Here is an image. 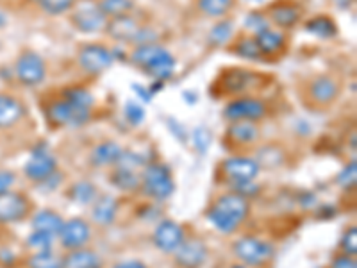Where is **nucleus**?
Listing matches in <instances>:
<instances>
[{
    "label": "nucleus",
    "instance_id": "obj_40",
    "mask_svg": "<svg viewBox=\"0 0 357 268\" xmlns=\"http://www.w3.org/2000/svg\"><path fill=\"white\" fill-rule=\"evenodd\" d=\"M123 114H126L127 122H129L130 126L138 127L143 124L146 113H145V107L142 106V102L127 100L126 106H123Z\"/></svg>",
    "mask_w": 357,
    "mask_h": 268
},
{
    "label": "nucleus",
    "instance_id": "obj_19",
    "mask_svg": "<svg viewBox=\"0 0 357 268\" xmlns=\"http://www.w3.org/2000/svg\"><path fill=\"white\" fill-rule=\"evenodd\" d=\"M139 27H142V24L136 18L130 17V15H122V17L107 18L104 31L111 40L120 41V43H132Z\"/></svg>",
    "mask_w": 357,
    "mask_h": 268
},
{
    "label": "nucleus",
    "instance_id": "obj_26",
    "mask_svg": "<svg viewBox=\"0 0 357 268\" xmlns=\"http://www.w3.org/2000/svg\"><path fill=\"white\" fill-rule=\"evenodd\" d=\"M234 36V22L229 18H222L213 25L207 34V43L211 45L213 49H222V47H227Z\"/></svg>",
    "mask_w": 357,
    "mask_h": 268
},
{
    "label": "nucleus",
    "instance_id": "obj_23",
    "mask_svg": "<svg viewBox=\"0 0 357 268\" xmlns=\"http://www.w3.org/2000/svg\"><path fill=\"white\" fill-rule=\"evenodd\" d=\"M227 138L238 145H252L259 138V127L257 122H248V120H240V122H231L227 129Z\"/></svg>",
    "mask_w": 357,
    "mask_h": 268
},
{
    "label": "nucleus",
    "instance_id": "obj_31",
    "mask_svg": "<svg viewBox=\"0 0 357 268\" xmlns=\"http://www.w3.org/2000/svg\"><path fill=\"white\" fill-rule=\"evenodd\" d=\"M197 8L209 18H225L234 8V0H197Z\"/></svg>",
    "mask_w": 357,
    "mask_h": 268
},
{
    "label": "nucleus",
    "instance_id": "obj_8",
    "mask_svg": "<svg viewBox=\"0 0 357 268\" xmlns=\"http://www.w3.org/2000/svg\"><path fill=\"white\" fill-rule=\"evenodd\" d=\"M77 63L86 73L89 75H98V73L106 72L113 66L114 59L111 49L102 43H88L82 45L77 52Z\"/></svg>",
    "mask_w": 357,
    "mask_h": 268
},
{
    "label": "nucleus",
    "instance_id": "obj_14",
    "mask_svg": "<svg viewBox=\"0 0 357 268\" xmlns=\"http://www.w3.org/2000/svg\"><path fill=\"white\" fill-rule=\"evenodd\" d=\"M222 170L232 184L248 183V181H254L257 177L259 165H257L256 159L245 158V156H234V158H229L223 161Z\"/></svg>",
    "mask_w": 357,
    "mask_h": 268
},
{
    "label": "nucleus",
    "instance_id": "obj_54",
    "mask_svg": "<svg viewBox=\"0 0 357 268\" xmlns=\"http://www.w3.org/2000/svg\"><path fill=\"white\" fill-rule=\"evenodd\" d=\"M165 88V82L162 81H152L151 86H149V89H151V94L152 95H158L161 94V89Z\"/></svg>",
    "mask_w": 357,
    "mask_h": 268
},
{
    "label": "nucleus",
    "instance_id": "obj_56",
    "mask_svg": "<svg viewBox=\"0 0 357 268\" xmlns=\"http://www.w3.org/2000/svg\"><path fill=\"white\" fill-rule=\"evenodd\" d=\"M6 25H8V17L0 11V27H6Z\"/></svg>",
    "mask_w": 357,
    "mask_h": 268
},
{
    "label": "nucleus",
    "instance_id": "obj_37",
    "mask_svg": "<svg viewBox=\"0 0 357 268\" xmlns=\"http://www.w3.org/2000/svg\"><path fill=\"white\" fill-rule=\"evenodd\" d=\"M190 136H191V142H193V147H195L197 151H199L200 154H207V151H209V147H211L213 143L211 131L207 129L206 126H199L193 129V133H191Z\"/></svg>",
    "mask_w": 357,
    "mask_h": 268
},
{
    "label": "nucleus",
    "instance_id": "obj_20",
    "mask_svg": "<svg viewBox=\"0 0 357 268\" xmlns=\"http://www.w3.org/2000/svg\"><path fill=\"white\" fill-rule=\"evenodd\" d=\"M254 40L257 43V49H259L263 59H272L277 57L279 54H282L286 50V45H288V38L282 31H273L272 27L264 29L261 33L254 34Z\"/></svg>",
    "mask_w": 357,
    "mask_h": 268
},
{
    "label": "nucleus",
    "instance_id": "obj_3",
    "mask_svg": "<svg viewBox=\"0 0 357 268\" xmlns=\"http://www.w3.org/2000/svg\"><path fill=\"white\" fill-rule=\"evenodd\" d=\"M142 190L145 191L146 197L155 200H167L168 197H172L175 191V183L168 167L159 163L145 165L142 174Z\"/></svg>",
    "mask_w": 357,
    "mask_h": 268
},
{
    "label": "nucleus",
    "instance_id": "obj_29",
    "mask_svg": "<svg viewBox=\"0 0 357 268\" xmlns=\"http://www.w3.org/2000/svg\"><path fill=\"white\" fill-rule=\"evenodd\" d=\"M111 183H113V186L118 188V190L132 193V191H136L138 188H142V177L132 170L116 168V170L111 174Z\"/></svg>",
    "mask_w": 357,
    "mask_h": 268
},
{
    "label": "nucleus",
    "instance_id": "obj_6",
    "mask_svg": "<svg viewBox=\"0 0 357 268\" xmlns=\"http://www.w3.org/2000/svg\"><path fill=\"white\" fill-rule=\"evenodd\" d=\"M266 114V104L264 100L252 95H243L236 97L227 102V106L223 107V118L227 122H240V120H248V122H259L261 118Z\"/></svg>",
    "mask_w": 357,
    "mask_h": 268
},
{
    "label": "nucleus",
    "instance_id": "obj_34",
    "mask_svg": "<svg viewBox=\"0 0 357 268\" xmlns=\"http://www.w3.org/2000/svg\"><path fill=\"white\" fill-rule=\"evenodd\" d=\"M68 195L73 202L91 204L97 199V188H95V184L88 183V181H79V183L70 188Z\"/></svg>",
    "mask_w": 357,
    "mask_h": 268
},
{
    "label": "nucleus",
    "instance_id": "obj_53",
    "mask_svg": "<svg viewBox=\"0 0 357 268\" xmlns=\"http://www.w3.org/2000/svg\"><path fill=\"white\" fill-rule=\"evenodd\" d=\"M113 268H146L145 263L138 260H130V261H122V263H116Z\"/></svg>",
    "mask_w": 357,
    "mask_h": 268
},
{
    "label": "nucleus",
    "instance_id": "obj_50",
    "mask_svg": "<svg viewBox=\"0 0 357 268\" xmlns=\"http://www.w3.org/2000/svg\"><path fill=\"white\" fill-rule=\"evenodd\" d=\"M13 183H15V174H13V172H8V170L0 172V193L8 191L9 188L13 186Z\"/></svg>",
    "mask_w": 357,
    "mask_h": 268
},
{
    "label": "nucleus",
    "instance_id": "obj_9",
    "mask_svg": "<svg viewBox=\"0 0 357 268\" xmlns=\"http://www.w3.org/2000/svg\"><path fill=\"white\" fill-rule=\"evenodd\" d=\"M232 248H234L236 256L250 267L266 265L273 258L272 245L264 240H259V238H254V236H245V238L236 241Z\"/></svg>",
    "mask_w": 357,
    "mask_h": 268
},
{
    "label": "nucleus",
    "instance_id": "obj_47",
    "mask_svg": "<svg viewBox=\"0 0 357 268\" xmlns=\"http://www.w3.org/2000/svg\"><path fill=\"white\" fill-rule=\"evenodd\" d=\"M232 188H234V193H238V195H241V197L257 195V191H259V186H256V184H254V181L232 184Z\"/></svg>",
    "mask_w": 357,
    "mask_h": 268
},
{
    "label": "nucleus",
    "instance_id": "obj_49",
    "mask_svg": "<svg viewBox=\"0 0 357 268\" xmlns=\"http://www.w3.org/2000/svg\"><path fill=\"white\" fill-rule=\"evenodd\" d=\"M130 88L136 91V95H138L139 98H142V102H152V98H154V95L151 94V89H149V86H143V84H136V82H132L130 84Z\"/></svg>",
    "mask_w": 357,
    "mask_h": 268
},
{
    "label": "nucleus",
    "instance_id": "obj_39",
    "mask_svg": "<svg viewBox=\"0 0 357 268\" xmlns=\"http://www.w3.org/2000/svg\"><path fill=\"white\" fill-rule=\"evenodd\" d=\"M77 0H40V8L50 17H57L73 9Z\"/></svg>",
    "mask_w": 357,
    "mask_h": 268
},
{
    "label": "nucleus",
    "instance_id": "obj_48",
    "mask_svg": "<svg viewBox=\"0 0 357 268\" xmlns=\"http://www.w3.org/2000/svg\"><path fill=\"white\" fill-rule=\"evenodd\" d=\"M331 268H357L356 260L354 256H347V254H341V256H336L331 263Z\"/></svg>",
    "mask_w": 357,
    "mask_h": 268
},
{
    "label": "nucleus",
    "instance_id": "obj_45",
    "mask_svg": "<svg viewBox=\"0 0 357 268\" xmlns=\"http://www.w3.org/2000/svg\"><path fill=\"white\" fill-rule=\"evenodd\" d=\"M159 34L155 33L154 29L146 27V25H142L138 31V34L134 36L132 45L134 47H138V45H149V43H158Z\"/></svg>",
    "mask_w": 357,
    "mask_h": 268
},
{
    "label": "nucleus",
    "instance_id": "obj_44",
    "mask_svg": "<svg viewBox=\"0 0 357 268\" xmlns=\"http://www.w3.org/2000/svg\"><path fill=\"white\" fill-rule=\"evenodd\" d=\"M341 248H343V254L347 256H356L357 254V229L350 228L349 231L343 234L341 238Z\"/></svg>",
    "mask_w": 357,
    "mask_h": 268
},
{
    "label": "nucleus",
    "instance_id": "obj_27",
    "mask_svg": "<svg viewBox=\"0 0 357 268\" xmlns=\"http://www.w3.org/2000/svg\"><path fill=\"white\" fill-rule=\"evenodd\" d=\"M118 200L111 195H102L93 202V220L98 225H111L116 218Z\"/></svg>",
    "mask_w": 357,
    "mask_h": 268
},
{
    "label": "nucleus",
    "instance_id": "obj_11",
    "mask_svg": "<svg viewBox=\"0 0 357 268\" xmlns=\"http://www.w3.org/2000/svg\"><path fill=\"white\" fill-rule=\"evenodd\" d=\"M57 168L56 158L50 154L49 145L47 143H40L33 149V154L29 158V161L25 163L24 172L31 181H36L41 183L45 179L52 175Z\"/></svg>",
    "mask_w": 357,
    "mask_h": 268
},
{
    "label": "nucleus",
    "instance_id": "obj_32",
    "mask_svg": "<svg viewBox=\"0 0 357 268\" xmlns=\"http://www.w3.org/2000/svg\"><path fill=\"white\" fill-rule=\"evenodd\" d=\"M65 267L68 268H97L98 267V256L93 251L88 248H75L70 251L68 258L65 260Z\"/></svg>",
    "mask_w": 357,
    "mask_h": 268
},
{
    "label": "nucleus",
    "instance_id": "obj_12",
    "mask_svg": "<svg viewBox=\"0 0 357 268\" xmlns=\"http://www.w3.org/2000/svg\"><path fill=\"white\" fill-rule=\"evenodd\" d=\"M70 22L77 31L86 34L104 31L107 24V17L98 9L97 4H81L70 15Z\"/></svg>",
    "mask_w": 357,
    "mask_h": 268
},
{
    "label": "nucleus",
    "instance_id": "obj_58",
    "mask_svg": "<svg viewBox=\"0 0 357 268\" xmlns=\"http://www.w3.org/2000/svg\"><path fill=\"white\" fill-rule=\"evenodd\" d=\"M34 2H40V0H34Z\"/></svg>",
    "mask_w": 357,
    "mask_h": 268
},
{
    "label": "nucleus",
    "instance_id": "obj_17",
    "mask_svg": "<svg viewBox=\"0 0 357 268\" xmlns=\"http://www.w3.org/2000/svg\"><path fill=\"white\" fill-rule=\"evenodd\" d=\"M175 68H177L175 57L172 56L165 47H159L158 52L152 56L151 61L143 66L142 72H145L146 75H151L152 81L167 82L168 79H172V75L175 73Z\"/></svg>",
    "mask_w": 357,
    "mask_h": 268
},
{
    "label": "nucleus",
    "instance_id": "obj_22",
    "mask_svg": "<svg viewBox=\"0 0 357 268\" xmlns=\"http://www.w3.org/2000/svg\"><path fill=\"white\" fill-rule=\"evenodd\" d=\"M304 31L307 34H311V36L320 38V40H333L340 33L337 24L329 15H317V17L305 20Z\"/></svg>",
    "mask_w": 357,
    "mask_h": 268
},
{
    "label": "nucleus",
    "instance_id": "obj_33",
    "mask_svg": "<svg viewBox=\"0 0 357 268\" xmlns=\"http://www.w3.org/2000/svg\"><path fill=\"white\" fill-rule=\"evenodd\" d=\"M97 6L107 18L130 15L134 8H136L134 0H98Z\"/></svg>",
    "mask_w": 357,
    "mask_h": 268
},
{
    "label": "nucleus",
    "instance_id": "obj_4",
    "mask_svg": "<svg viewBox=\"0 0 357 268\" xmlns=\"http://www.w3.org/2000/svg\"><path fill=\"white\" fill-rule=\"evenodd\" d=\"M15 77L18 82L29 88L40 86L47 77V65L45 59L34 50H24L18 54L15 63Z\"/></svg>",
    "mask_w": 357,
    "mask_h": 268
},
{
    "label": "nucleus",
    "instance_id": "obj_5",
    "mask_svg": "<svg viewBox=\"0 0 357 268\" xmlns=\"http://www.w3.org/2000/svg\"><path fill=\"white\" fill-rule=\"evenodd\" d=\"M341 94V84L336 77L321 73L317 77L309 79L305 84V97L311 106L329 107L337 100Z\"/></svg>",
    "mask_w": 357,
    "mask_h": 268
},
{
    "label": "nucleus",
    "instance_id": "obj_28",
    "mask_svg": "<svg viewBox=\"0 0 357 268\" xmlns=\"http://www.w3.org/2000/svg\"><path fill=\"white\" fill-rule=\"evenodd\" d=\"M63 223H65V220L61 218V215H57L56 211H50V209H43V211L36 213L33 218L34 231L49 232L52 236H59Z\"/></svg>",
    "mask_w": 357,
    "mask_h": 268
},
{
    "label": "nucleus",
    "instance_id": "obj_43",
    "mask_svg": "<svg viewBox=\"0 0 357 268\" xmlns=\"http://www.w3.org/2000/svg\"><path fill=\"white\" fill-rule=\"evenodd\" d=\"M356 177H357V165H356V161H352L340 172V175H337L336 181L340 186L352 188L354 184H356Z\"/></svg>",
    "mask_w": 357,
    "mask_h": 268
},
{
    "label": "nucleus",
    "instance_id": "obj_7",
    "mask_svg": "<svg viewBox=\"0 0 357 268\" xmlns=\"http://www.w3.org/2000/svg\"><path fill=\"white\" fill-rule=\"evenodd\" d=\"M47 118H49V122L56 124V126L81 127L89 122L91 111L75 107L68 100L59 97L49 104V107H47Z\"/></svg>",
    "mask_w": 357,
    "mask_h": 268
},
{
    "label": "nucleus",
    "instance_id": "obj_41",
    "mask_svg": "<svg viewBox=\"0 0 357 268\" xmlns=\"http://www.w3.org/2000/svg\"><path fill=\"white\" fill-rule=\"evenodd\" d=\"M27 244L33 248H36L38 252H50L54 244V236L49 234V232L43 231H34L33 234L29 236Z\"/></svg>",
    "mask_w": 357,
    "mask_h": 268
},
{
    "label": "nucleus",
    "instance_id": "obj_2",
    "mask_svg": "<svg viewBox=\"0 0 357 268\" xmlns=\"http://www.w3.org/2000/svg\"><path fill=\"white\" fill-rule=\"evenodd\" d=\"M266 77L268 75L257 73L254 70L232 66V68L223 70L216 77L213 91H216L218 97H243L248 91H254L263 86Z\"/></svg>",
    "mask_w": 357,
    "mask_h": 268
},
{
    "label": "nucleus",
    "instance_id": "obj_59",
    "mask_svg": "<svg viewBox=\"0 0 357 268\" xmlns=\"http://www.w3.org/2000/svg\"><path fill=\"white\" fill-rule=\"evenodd\" d=\"M97 268H98V267H97Z\"/></svg>",
    "mask_w": 357,
    "mask_h": 268
},
{
    "label": "nucleus",
    "instance_id": "obj_25",
    "mask_svg": "<svg viewBox=\"0 0 357 268\" xmlns=\"http://www.w3.org/2000/svg\"><path fill=\"white\" fill-rule=\"evenodd\" d=\"M122 152L123 149L116 142H102L98 145H95L93 152H91V163H93L95 167L116 165Z\"/></svg>",
    "mask_w": 357,
    "mask_h": 268
},
{
    "label": "nucleus",
    "instance_id": "obj_55",
    "mask_svg": "<svg viewBox=\"0 0 357 268\" xmlns=\"http://www.w3.org/2000/svg\"><path fill=\"white\" fill-rule=\"evenodd\" d=\"M317 200V197L312 195V193H304V200H302V206L304 207H311V204Z\"/></svg>",
    "mask_w": 357,
    "mask_h": 268
},
{
    "label": "nucleus",
    "instance_id": "obj_35",
    "mask_svg": "<svg viewBox=\"0 0 357 268\" xmlns=\"http://www.w3.org/2000/svg\"><path fill=\"white\" fill-rule=\"evenodd\" d=\"M29 268H65V261L54 256L52 252H36L27 260Z\"/></svg>",
    "mask_w": 357,
    "mask_h": 268
},
{
    "label": "nucleus",
    "instance_id": "obj_30",
    "mask_svg": "<svg viewBox=\"0 0 357 268\" xmlns=\"http://www.w3.org/2000/svg\"><path fill=\"white\" fill-rule=\"evenodd\" d=\"M61 97L65 100H68L70 104H73L75 107H81V110L91 111L95 106V97L89 94L86 88L81 86H70V88L63 89Z\"/></svg>",
    "mask_w": 357,
    "mask_h": 268
},
{
    "label": "nucleus",
    "instance_id": "obj_21",
    "mask_svg": "<svg viewBox=\"0 0 357 268\" xmlns=\"http://www.w3.org/2000/svg\"><path fill=\"white\" fill-rule=\"evenodd\" d=\"M25 114V106L20 98L9 94H0V129H11Z\"/></svg>",
    "mask_w": 357,
    "mask_h": 268
},
{
    "label": "nucleus",
    "instance_id": "obj_52",
    "mask_svg": "<svg viewBox=\"0 0 357 268\" xmlns=\"http://www.w3.org/2000/svg\"><path fill=\"white\" fill-rule=\"evenodd\" d=\"M183 98L188 106H195L197 102H199V94H197V91H193V89H184Z\"/></svg>",
    "mask_w": 357,
    "mask_h": 268
},
{
    "label": "nucleus",
    "instance_id": "obj_10",
    "mask_svg": "<svg viewBox=\"0 0 357 268\" xmlns=\"http://www.w3.org/2000/svg\"><path fill=\"white\" fill-rule=\"evenodd\" d=\"M266 18L268 22L280 31H288V29L296 27L301 24L302 17H304V9L296 0H275L266 8Z\"/></svg>",
    "mask_w": 357,
    "mask_h": 268
},
{
    "label": "nucleus",
    "instance_id": "obj_36",
    "mask_svg": "<svg viewBox=\"0 0 357 268\" xmlns=\"http://www.w3.org/2000/svg\"><path fill=\"white\" fill-rule=\"evenodd\" d=\"M257 165L263 167H279L280 163L284 161V154L280 151V147H273V145H266L263 147L257 154Z\"/></svg>",
    "mask_w": 357,
    "mask_h": 268
},
{
    "label": "nucleus",
    "instance_id": "obj_46",
    "mask_svg": "<svg viewBox=\"0 0 357 268\" xmlns=\"http://www.w3.org/2000/svg\"><path fill=\"white\" fill-rule=\"evenodd\" d=\"M167 127L168 131H170L172 134H174V138L178 140L181 143H186L188 138H190V134H188L186 127L183 126V124L178 122V120H175L174 117H168L167 118Z\"/></svg>",
    "mask_w": 357,
    "mask_h": 268
},
{
    "label": "nucleus",
    "instance_id": "obj_1",
    "mask_svg": "<svg viewBox=\"0 0 357 268\" xmlns=\"http://www.w3.org/2000/svg\"><path fill=\"white\" fill-rule=\"evenodd\" d=\"M248 215V202L238 193H225L213 202L207 211V220L223 234H231L240 228Z\"/></svg>",
    "mask_w": 357,
    "mask_h": 268
},
{
    "label": "nucleus",
    "instance_id": "obj_18",
    "mask_svg": "<svg viewBox=\"0 0 357 268\" xmlns=\"http://www.w3.org/2000/svg\"><path fill=\"white\" fill-rule=\"evenodd\" d=\"M63 247L68 251H75V248H82L91 238V231L89 225L82 218H70L68 222L63 223V229L59 232Z\"/></svg>",
    "mask_w": 357,
    "mask_h": 268
},
{
    "label": "nucleus",
    "instance_id": "obj_15",
    "mask_svg": "<svg viewBox=\"0 0 357 268\" xmlns=\"http://www.w3.org/2000/svg\"><path fill=\"white\" fill-rule=\"evenodd\" d=\"M175 254V263L181 268H200L207 260V247L202 240H184L178 245Z\"/></svg>",
    "mask_w": 357,
    "mask_h": 268
},
{
    "label": "nucleus",
    "instance_id": "obj_38",
    "mask_svg": "<svg viewBox=\"0 0 357 268\" xmlns=\"http://www.w3.org/2000/svg\"><path fill=\"white\" fill-rule=\"evenodd\" d=\"M243 25L247 31H250V33H254V34L261 33V31H264V29L272 27V24L268 22L264 11H250L247 17H245Z\"/></svg>",
    "mask_w": 357,
    "mask_h": 268
},
{
    "label": "nucleus",
    "instance_id": "obj_42",
    "mask_svg": "<svg viewBox=\"0 0 357 268\" xmlns=\"http://www.w3.org/2000/svg\"><path fill=\"white\" fill-rule=\"evenodd\" d=\"M116 165H118V168H126V170L136 172L138 168L145 167L146 163H145V159H143L139 154H134V152L123 151L122 156H120V159H118Z\"/></svg>",
    "mask_w": 357,
    "mask_h": 268
},
{
    "label": "nucleus",
    "instance_id": "obj_16",
    "mask_svg": "<svg viewBox=\"0 0 357 268\" xmlns=\"http://www.w3.org/2000/svg\"><path fill=\"white\" fill-rule=\"evenodd\" d=\"M184 241V229L174 220H161L154 231V245L162 252H175Z\"/></svg>",
    "mask_w": 357,
    "mask_h": 268
},
{
    "label": "nucleus",
    "instance_id": "obj_24",
    "mask_svg": "<svg viewBox=\"0 0 357 268\" xmlns=\"http://www.w3.org/2000/svg\"><path fill=\"white\" fill-rule=\"evenodd\" d=\"M227 47L234 56L241 57V59H247V61H263V56H261L259 49H257V43L254 40V36H248V34L234 36Z\"/></svg>",
    "mask_w": 357,
    "mask_h": 268
},
{
    "label": "nucleus",
    "instance_id": "obj_51",
    "mask_svg": "<svg viewBox=\"0 0 357 268\" xmlns=\"http://www.w3.org/2000/svg\"><path fill=\"white\" fill-rule=\"evenodd\" d=\"M59 183H61V175L57 174V172H54L52 175H49V177L45 179V181H41V188H45V190L49 191H54L57 186H59Z\"/></svg>",
    "mask_w": 357,
    "mask_h": 268
},
{
    "label": "nucleus",
    "instance_id": "obj_13",
    "mask_svg": "<svg viewBox=\"0 0 357 268\" xmlns=\"http://www.w3.org/2000/svg\"><path fill=\"white\" fill-rule=\"evenodd\" d=\"M31 213V202L24 193L4 191L0 193V223H17L27 218Z\"/></svg>",
    "mask_w": 357,
    "mask_h": 268
},
{
    "label": "nucleus",
    "instance_id": "obj_57",
    "mask_svg": "<svg viewBox=\"0 0 357 268\" xmlns=\"http://www.w3.org/2000/svg\"><path fill=\"white\" fill-rule=\"evenodd\" d=\"M231 268H247V267H243V265H232Z\"/></svg>",
    "mask_w": 357,
    "mask_h": 268
}]
</instances>
